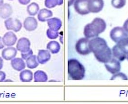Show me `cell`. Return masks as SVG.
<instances>
[{"instance_id":"obj_18","label":"cell","mask_w":128,"mask_h":104,"mask_svg":"<svg viewBox=\"0 0 128 104\" xmlns=\"http://www.w3.org/2000/svg\"><path fill=\"white\" fill-rule=\"evenodd\" d=\"M52 15L53 13L51 10L46 8H43L39 11L37 17L38 21L44 22L51 18Z\"/></svg>"},{"instance_id":"obj_17","label":"cell","mask_w":128,"mask_h":104,"mask_svg":"<svg viewBox=\"0 0 128 104\" xmlns=\"http://www.w3.org/2000/svg\"><path fill=\"white\" fill-rule=\"evenodd\" d=\"M11 64L13 69L17 71H21L26 67V64L22 58L13 59L11 60Z\"/></svg>"},{"instance_id":"obj_19","label":"cell","mask_w":128,"mask_h":104,"mask_svg":"<svg viewBox=\"0 0 128 104\" xmlns=\"http://www.w3.org/2000/svg\"><path fill=\"white\" fill-rule=\"evenodd\" d=\"M112 52V55L119 61L122 62L127 58V55L122 51L117 45L113 46Z\"/></svg>"},{"instance_id":"obj_29","label":"cell","mask_w":128,"mask_h":104,"mask_svg":"<svg viewBox=\"0 0 128 104\" xmlns=\"http://www.w3.org/2000/svg\"><path fill=\"white\" fill-rule=\"evenodd\" d=\"M122 79V80H128V78L127 76L124 73L122 72H118L114 74V75L111 78V80H115V79Z\"/></svg>"},{"instance_id":"obj_1","label":"cell","mask_w":128,"mask_h":104,"mask_svg":"<svg viewBox=\"0 0 128 104\" xmlns=\"http://www.w3.org/2000/svg\"><path fill=\"white\" fill-rule=\"evenodd\" d=\"M89 47L96 59L100 62L106 63L112 58V52L106 41L102 38L96 37L90 40Z\"/></svg>"},{"instance_id":"obj_30","label":"cell","mask_w":128,"mask_h":104,"mask_svg":"<svg viewBox=\"0 0 128 104\" xmlns=\"http://www.w3.org/2000/svg\"><path fill=\"white\" fill-rule=\"evenodd\" d=\"M33 52L32 49H30L29 51L26 52H21V55L22 57V58L24 60H26L28 57L31 56L33 55Z\"/></svg>"},{"instance_id":"obj_2","label":"cell","mask_w":128,"mask_h":104,"mask_svg":"<svg viewBox=\"0 0 128 104\" xmlns=\"http://www.w3.org/2000/svg\"><path fill=\"white\" fill-rule=\"evenodd\" d=\"M106 24L104 20L96 18L90 23L87 24L84 29V34L88 39L94 38L103 33L106 29Z\"/></svg>"},{"instance_id":"obj_27","label":"cell","mask_w":128,"mask_h":104,"mask_svg":"<svg viewBox=\"0 0 128 104\" xmlns=\"http://www.w3.org/2000/svg\"><path fill=\"white\" fill-rule=\"evenodd\" d=\"M126 0H111V5L116 9H121L125 6Z\"/></svg>"},{"instance_id":"obj_3","label":"cell","mask_w":128,"mask_h":104,"mask_svg":"<svg viewBox=\"0 0 128 104\" xmlns=\"http://www.w3.org/2000/svg\"><path fill=\"white\" fill-rule=\"evenodd\" d=\"M68 74L73 80H82L85 76V69L77 60L70 59L68 61Z\"/></svg>"},{"instance_id":"obj_6","label":"cell","mask_w":128,"mask_h":104,"mask_svg":"<svg viewBox=\"0 0 128 104\" xmlns=\"http://www.w3.org/2000/svg\"><path fill=\"white\" fill-rule=\"evenodd\" d=\"M4 25L7 30H12L16 33L20 31L22 27V24L19 20L12 18L6 19Z\"/></svg>"},{"instance_id":"obj_20","label":"cell","mask_w":128,"mask_h":104,"mask_svg":"<svg viewBox=\"0 0 128 104\" xmlns=\"http://www.w3.org/2000/svg\"><path fill=\"white\" fill-rule=\"evenodd\" d=\"M19 78L22 82H29L32 81L33 78V74L30 70H25L20 72Z\"/></svg>"},{"instance_id":"obj_13","label":"cell","mask_w":128,"mask_h":104,"mask_svg":"<svg viewBox=\"0 0 128 104\" xmlns=\"http://www.w3.org/2000/svg\"><path fill=\"white\" fill-rule=\"evenodd\" d=\"M13 12L12 7L9 4H4L0 7V18L2 19L9 18Z\"/></svg>"},{"instance_id":"obj_21","label":"cell","mask_w":128,"mask_h":104,"mask_svg":"<svg viewBox=\"0 0 128 104\" xmlns=\"http://www.w3.org/2000/svg\"><path fill=\"white\" fill-rule=\"evenodd\" d=\"M48 80V76L45 72L38 70L34 74V80L35 82H45Z\"/></svg>"},{"instance_id":"obj_26","label":"cell","mask_w":128,"mask_h":104,"mask_svg":"<svg viewBox=\"0 0 128 104\" xmlns=\"http://www.w3.org/2000/svg\"><path fill=\"white\" fill-rule=\"evenodd\" d=\"M63 2V0H45L44 5L47 8L51 9L57 6H61Z\"/></svg>"},{"instance_id":"obj_33","label":"cell","mask_w":128,"mask_h":104,"mask_svg":"<svg viewBox=\"0 0 128 104\" xmlns=\"http://www.w3.org/2000/svg\"><path fill=\"white\" fill-rule=\"evenodd\" d=\"M123 28L124 29V30L126 31V32L128 34V19L126 20L124 23Z\"/></svg>"},{"instance_id":"obj_7","label":"cell","mask_w":128,"mask_h":104,"mask_svg":"<svg viewBox=\"0 0 128 104\" xmlns=\"http://www.w3.org/2000/svg\"><path fill=\"white\" fill-rule=\"evenodd\" d=\"M88 0H75L74 7L77 13L81 15H86L90 13L88 9Z\"/></svg>"},{"instance_id":"obj_24","label":"cell","mask_w":128,"mask_h":104,"mask_svg":"<svg viewBox=\"0 0 128 104\" xmlns=\"http://www.w3.org/2000/svg\"><path fill=\"white\" fill-rule=\"evenodd\" d=\"M26 11L30 16H35L39 12L40 7L36 3H32L27 7Z\"/></svg>"},{"instance_id":"obj_25","label":"cell","mask_w":128,"mask_h":104,"mask_svg":"<svg viewBox=\"0 0 128 104\" xmlns=\"http://www.w3.org/2000/svg\"><path fill=\"white\" fill-rule=\"evenodd\" d=\"M117 46L122 52L125 53L127 55L128 54V37L122 39L118 43Z\"/></svg>"},{"instance_id":"obj_9","label":"cell","mask_w":128,"mask_h":104,"mask_svg":"<svg viewBox=\"0 0 128 104\" xmlns=\"http://www.w3.org/2000/svg\"><path fill=\"white\" fill-rule=\"evenodd\" d=\"M104 66L107 70L112 74L119 72L121 69L120 61L114 58H112L108 62L105 63Z\"/></svg>"},{"instance_id":"obj_31","label":"cell","mask_w":128,"mask_h":104,"mask_svg":"<svg viewBox=\"0 0 128 104\" xmlns=\"http://www.w3.org/2000/svg\"><path fill=\"white\" fill-rule=\"evenodd\" d=\"M6 78V74L3 71H0V82L4 81Z\"/></svg>"},{"instance_id":"obj_22","label":"cell","mask_w":128,"mask_h":104,"mask_svg":"<svg viewBox=\"0 0 128 104\" xmlns=\"http://www.w3.org/2000/svg\"><path fill=\"white\" fill-rule=\"evenodd\" d=\"M46 48L52 54H56L59 52L61 46L57 41H52L47 44Z\"/></svg>"},{"instance_id":"obj_11","label":"cell","mask_w":128,"mask_h":104,"mask_svg":"<svg viewBox=\"0 0 128 104\" xmlns=\"http://www.w3.org/2000/svg\"><path fill=\"white\" fill-rule=\"evenodd\" d=\"M2 39L4 46H11L15 45L18 37L14 33L12 32H8L4 34Z\"/></svg>"},{"instance_id":"obj_36","label":"cell","mask_w":128,"mask_h":104,"mask_svg":"<svg viewBox=\"0 0 128 104\" xmlns=\"http://www.w3.org/2000/svg\"><path fill=\"white\" fill-rule=\"evenodd\" d=\"M75 0H68V7H70L75 2Z\"/></svg>"},{"instance_id":"obj_5","label":"cell","mask_w":128,"mask_h":104,"mask_svg":"<svg viewBox=\"0 0 128 104\" xmlns=\"http://www.w3.org/2000/svg\"><path fill=\"white\" fill-rule=\"evenodd\" d=\"M90 40L87 38H82L77 41L76 45V49L80 54L86 55L90 54L91 51L89 47Z\"/></svg>"},{"instance_id":"obj_4","label":"cell","mask_w":128,"mask_h":104,"mask_svg":"<svg viewBox=\"0 0 128 104\" xmlns=\"http://www.w3.org/2000/svg\"><path fill=\"white\" fill-rule=\"evenodd\" d=\"M110 37L114 42L117 43L122 39L128 37V34L123 27H116L110 31Z\"/></svg>"},{"instance_id":"obj_38","label":"cell","mask_w":128,"mask_h":104,"mask_svg":"<svg viewBox=\"0 0 128 104\" xmlns=\"http://www.w3.org/2000/svg\"><path fill=\"white\" fill-rule=\"evenodd\" d=\"M126 58L127 59V60H128V54L127 55V58Z\"/></svg>"},{"instance_id":"obj_10","label":"cell","mask_w":128,"mask_h":104,"mask_svg":"<svg viewBox=\"0 0 128 104\" xmlns=\"http://www.w3.org/2000/svg\"><path fill=\"white\" fill-rule=\"evenodd\" d=\"M38 26V23L37 20L33 17H27L23 23L24 28L26 31L28 32L35 31L37 28Z\"/></svg>"},{"instance_id":"obj_16","label":"cell","mask_w":128,"mask_h":104,"mask_svg":"<svg viewBox=\"0 0 128 104\" xmlns=\"http://www.w3.org/2000/svg\"><path fill=\"white\" fill-rule=\"evenodd\" d=\"M37 58L39 64L44 65L50 60L51 55L48 50L42 49L38 50V55Z\"/></svg>"},{"instance_id":"obj_28","label":"cell","mask_w":128,"mask_h":104,"mask_svg":"<svg viewBox=\"0 0 128 104\" xmlns=\"http://www.w3.org/2000/svg\"><path fill=\"white\" fill-rule=\"evenodd\" d=\"M46 35L49 39H56L59 36V33L58 31H53L49 28L46 31Z\"/></svg>"},{"instance_id":"obj_8","label":"cell","mask_w":128,"mask_h":104,"mask_svg":"<svg viewBox=\"0 0 128 104\" xmlns=\"http://www.w3.org/2000/svg\"><path fill=\"white\" fill-rule=\"evenodd\" d=\"M104 7V0H88V9L90 13H99L102 10Z\"/></svg>"},{"instance_id":"obj_23","label":"cell","mask_w":128,"mask_h":104,"mask_svg":"<svg viewBox=\"0 0 128 104\" xmlns=\"http://www.w3.org/2000/svg\"><path fill=\"white\" fill-rule=\"evenodd\" d=\"M26 64L28 68L33 69L37 68L38 65L39 63L37 60V58L36 55H32L30 57H28L26 60Z\"/></svg>"},{"instance_id":"obj_12","label":"cell","mask_w":128,"mask_h":104,"mask_svg":"<svg viewBox=\"0 0 128 104\" xmlns=\"http://www.w3.org/2000/svg\"><path fill=\"white\" fill-rule=\"evenodd\" d=\"M31 43L29 39L22 37L18 40L16 44V49L21 52H26L30 49Z\"/></svg>"},{"instance_id":"obj_32","label":"cell","mask_w":128,"mask_h":104,"mask_svg":"<svg viewBox=\"0 0 128 104\" xmlns=\"http://www.w3.org/2000/svg\"><path fill=\"white\" fill-rule=\"evenodd\" d=\"M18 1L21 5L26 6L30 2L31 0H18Z\"/></svg>"},{"instance_id":"obj_14","label":"cell","mask_w":128,"mask_h":104,"mask_svg":"<svg viewBox=\"0 0 128 104\" xmlns=\"http://www.w3.org/2000/svg\"><path fill=\"white\" fill-rule=\"evenodd\" d=\"M17 54V49L14 47H8L4 48L2 52V56L4 59L6 61L12 60Z\"/></svg>"},{"instance_id":"obj_37","label":"cell","mask_w":128,"mask_h":104,"mask_svg":"<svg viewBox=\"0 0 128 104\" xmlns=\"http://www.w3.org/2000/svg\"><path fill=\"white\" fill-rule=\"evenodd\" d=\"M4 0H0V7L4 4Z\"/></svg>"},{"instance_id":"obj_39","label":"cell","mask_w":128,"mask_h":104,"mask_svg":"<svg viewBox=\"0 0 128 104\" xmlns=\"http://www.w3.org/2000/svg\"><path fill=\"white\" fill-rule=\"evenodd\" d=\"M9 1H14V0H9Z\"/></svg>"},{"instance_id":"obj_35","label":"cell","mask_w":128,"mask_h":104,"mask_svg":"<svg viewBox=\"0 0 128 104\" xmlns=\"http://www.w3.org/2000/svg\"><path fill=\"white\" fill-rule=\"evenodd\" d=\"M4 66V61L0 57V70H1Z\"/></svg>"},{"instance_id":"obj_34","label":"cell","mask_w":128,"mask_h":104,"mask_svg":"<svg viewBox=\"0 0 128 104\" xmlns=\"http://www.w3.org/2000/svg\"><path fill=\"white\" fill-rule=\"evenodd\" d=\"M4 45L3 43L2 39V38L0 36V49H2V48H4Z\"/></svg>"},{"instance_id":"obj_15","label":"cell","mask_w":128,"mask_h":104,"mask_svg":"<svg viewBox=\"0 0 128 104\" xmlns=\"http://www.w3.org/2000/svg\"><path fill=\"white\" fill-rule=\"evenodd\" d=\"M49 29L55 31H58L62 26L61 20L58 18H50L47 21Z\"/></svg>"}]
</instances>
